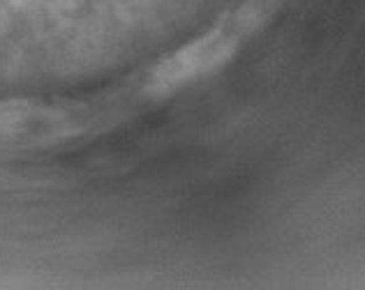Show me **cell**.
I'll return each mask as SVG.
<instances>
[{
	"instance_id": "obj_1",
	"label": "cell",
	"mask_w": 365,
	"mask_h": 290,
	"mask_svg": "<svg viewBox=\"0 0 365 290\" xmlns=\"http://www.w3.org/2000/svg\"><path fill=\"white\" fill-rule=\"evenodd\" d=\"M273 7L275 0H250L225 23H220L204 37L160 60L143 79L141 95L148 100H165L185 85L199 81L201 76L217 70L236 51L241 40H245L255 28L262 26Z\"/></svg>"
}]
</instances>
